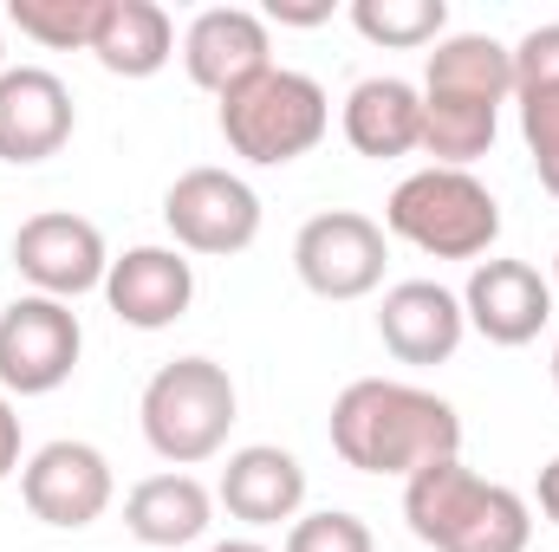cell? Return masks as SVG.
Here are the masks:
<instances>
[{"instance_id":"6da1fadb","label":"cell","mask_w":559,"mask_h":552,"mask_svg":"<svg viewBox=\"0 0 559 552\" xmlns=\"http://www.w3.org/2000/svg\"><path fill=\"white\" fill-rule=\"evenodd\" d=\"M332 455L358 475L411 481L429 461L462 455V416L449 397L404 377H358L332 397Z\"/></svg>"},{"instance_id":"7a4b0ae2","label":"cell","mask_w":559,"mask_h":552,"mask_svg":"<svg viewBox=\"0 0 559 552\" xmlns=\"http://www.w3.org/2000/svg\"><path fill=\"white\" fill-rule=\"evenodd\" d=\"M404 520L436 552H527V540H534L527 494L481 481L462 455L429 461L404 481Z\"/></svg>"},{"instance_id":"3957f363","label":"cell","mask_w":559,"mask_h":552,"mask_svg":"<svg viewBox=\"0 0 559 552\" xmlns=\"http://www.w3.org/2000/svg\"><path fill=\"white\" fill-rule=\"evenodd\" d=\"M235 416H241V391H235L228 364H215V358H169V364H156L138 397L143 442L169 468L215 461L228 448Z\"/></svg>"},{"instance_id":"277c9868","label":"cell","mask_w":559,"mask_h":552,"mask_svg":"<svg viewBox=\"0 0 559 552\" xmlns=\"http://www.w3.org/2000/svg\"><path fill=\"white\" fill-rule=\"evenodd\" d=\"M384 235L429 261H481L501 241V202L475 169H417L384 202Z\"/></svg>"},{"instance_id":"5b68a950","label":"cell","mask_w":559,"mask_h":552,"mask_svg":"<svg viewBox=\"0 0 559 552\" xmlns=\"http://www.w3.org/2000/svg\"><path fill=\"white\" fill-rule=\"evenodd\" d=\"M222 137L241 163L254 169H286L299 156H312L325 131H332V98L312 72H293V65H267L261 79H248L241 92L222 98L215 111Z\"/></svg>"},{"instance_id":"8992f818","label":"cell","mask_w":559,"mask_h":552,"mask_svg":"<svg viewBox=\"0 0 559 552\" xmlns=\"http://www.w3.org/2000/svg\"><path fill=\"white\" fill-rule=\"evenodd\" d=\"M261 215L267 208H261L254 182L235 169H215V163H195L163 189V228L182 254H209V261L248 254L261 241Z\"/></svg>"},{"instance_id":"52a82bcc","label":"cell","mask_w":559,"mask_h":552,"mask_svg":"<svg viewBox=\"0 0 559 552\" xmlns=\"http://www.w3.org/2000/svg\"><path fill=\"white\" fill-rule=\"evenodd\" d=\"M384 267H391V235L358 208H325L293 235V274L312 299H332V305L371 299L384 286Z\"/></svg>"},{"instance_id":"ba28073f","label":"cell","mask_w":559,"mask_h":552,"mask_svg":"<svg viewBox=\"0 0 559 552\" xmlns=\"http://www.w3.org/2000/svg\"><path fill=\"white\" fill-rule=\"evenodd\" d=\"M85 351V325L66 299L20 292L0 305V391L7 397H52Z\"/></svg>"},{"instance_id":"9c48e42d","label":"cell","mask_w":559,"mask_h":552,"mask_svg":"<svg viewBox=\"0 0 559 552\" xmlns=\"http://www.w3.org/2000/svg\"><path fill=\"white\" fill-rule=\"evenodd\" d=\"M20 501L39 527L79 533V527L105 520V507L118 501V475H111L105 448H92L79 435H59V442L33 448L20 461Z\"/></svg>"},{"instance_id":"30bf717a","label":"cell","mask_w":559,"mask_h":552,"mask_svg":"<svg viewBox=\"0 0 559 552\" xmlns=\"http://www.w3.org/2000/svg\"><path fill=\"white\" fill-rule=\"evenodd\" d=\"M13 274L26 279L33 292L72 305L85 292H105L111 248H105L98 221H85L72 208H46V215H26L20 221V235H13Z\"/></svg>"},{"instance_id":"8fae6325","label":"cell","mask_w":559,"mask_h":552,"mask_svg":"<svg viewBox=\"0 0 559 552\" xmlns=\"http://www.w3.org/2000/svg\"><path fill=\"white\" fill-rule=\"evenodd\" d=\"M462 312L468 332H481L501 351H521L554 325V279L534 261H475L462 286Z\"/></svg>"},{"instance_id":"7c38bea8","label":"cell","mask_w":559,"mask_h":552,"mask_svg":"<svg viewBox=\"0 0 559 552\" xmlns=\"http://www.w3.org/2000/svg\"><path fill=\"white\" fill-rule=\"evenodd\" d=\"M79 131V105L72 85L46 65H7L0 72V163L33 169L46 156H59Z\"/></svg>"},{"instance_id":"4fadbf2b","label":"cell","mask_w":559,"mask_h":552,"mask_svg":"<svg viewBox=\"0 0 559 552\" xmlns=\"http://www.w3.org/2000/svg\"><path fill=\"white\" fill-rule=\"evenodd\" d=\"M378 338L411 371L449 364L462 351V338H468L462 292H449L442 279H397V286H384V299H378Z\"/></svg>"},{"instance_id":"5bb4252c","label":"cell","mask_w":559,"mask_h":552,"mask_svg":"<svg viewBox=\"0 0 559 552\" xmlns=\"http://www.w3.org/2000/svg\"><path fill=\"white\" fill-rule=\"evenodd\" d=\"M182 65L209 98H228L274 65V33L254 7H202L182 33Z\"/></svg>"},{"instance_id":"9a60e30c","label":"cell","mask_w":559,"mask_h":552,"mask_svg":"<svg viewBox=\"0 0 559 552\" xmlns=\"http://www.w3.org/2000/svg\"><path fill=\"white\" fill-rule=\"evenodd\" d=\"M215 507H228V520L267 533V527H293L306 514V468L293 448L280 442H248L228 455L222 481H215Z\"/></svg>"},{"instance_id":"2e32d148","label":"cell","mask_w":559,"mask_h":552,"mask_svg":"<svg viewBox=\"0 0 559 552\" xmlns=\"http://www.w3.org/2000/svg\"><path fill=\"white\" fill-rule=\"evenodd\" d=\"M105 305L131 332H169L195 305V267H189V254L182 248H124V254H111Z\"/></svg>"},{"instance_id":"e0dca14e","label":"cell","mask_w":559,"mask_h":552,"mask_svg":"<svg viewBox=\"0 0 559 552\" xmlns=\"http://www.w3.org/2000/svg\"><path fill=\"white\" fill-rule=\"evenodd\" d=\"M514 111L540 169V189L559 195V20L514 39Z\"/></svg>"},{"instance_id":"ac0fdd59","label":"cell","mask_w":559,"mask_h":552,"mask_svg":"<svg viewBox=\"0 0 559 552\" xmlns=\"http://www.w3.org/2000/svg\"><path fill=\"white\" fill-rule=\"evenodd\" d=\"M338 131L358 156L371 163H397V156H417L423 149V92L411 79H391V72H371L345 92V111H338Z\"/></svg>"},{"instance_id":"d6986e66","label":"cell","mask_w":559,"mask_h":552,"mask_svg":"<svg viewBox=\"0 0 559 552\" xmlns=\"http://www.w3.org/2000/svg\"><path fill=\"white\" fill-rule=\"evenodd\" d=\"M417 92L501 111V105H514V46H501L495 33H449V39H436Z\"/></svg>"},{"instance_id":"ffe728a7","label":"cell","mask_w":559,"mask_h":552,"mask_svg":"<svg viewBox=\"0 0 559 552\" xmlns=\"http://www.w3.org/2000/svg\"><path fill=\"white\" fill-rule=\"evenodd\" d=\"M209 527H215V494H209L189 468L143 475L138 488L124 494V533H131L138 547L176 552V547H195Z\"/></svg>"},{"instance_id":"44dd1931","label":"cell","mask_w":559,"mask_h":552,"mask_svg":"<svg viewBox=\"0 0 559 552\" xmlns=\"http://www.w3.org/2000/svg\"><path fill=\"white\" fill-rule=\"evenodd\" d=\"M92 59L111 79H156L176 59V20L156 0H105L98 33H92Z\"/></svg>"},{"instance_id":"7402d4cb","label":"cell","mask_w":559,"mask_h":552,"mask_svg":"<svg viewBox=\"0 0 559 552\" xmlns=\"http://www.w3.org/2000/svg\"><path fill=\"white\" fill-rule=\"evenodd\" d=\"M352 26L371 46L417 52V46L449 39V0H352Z\"/></svg>"},{"instance_id":"603a6c76","label":"cell","mask_w":559,"mask_h":552,"mask_svg":"<svg viewBox=\"0 0 559 552\" xmlns=\"http://www.w3.org/2000/svg\"><path fill=\"white\" fill-rule=\"evenodd\" d=\"M105 0H13L7 20L20 26V39L46 46V52H92Z\"/></svg>"},{"instance_id":"cb8c5ba5","label":"cell","mask_w":559,"mask_h":552,"mask_svg":"<svg viewBox=\"0 0 559 552\" xmlns=\"http://www.w3.org/2000/svg\"><path fill=\"white\" fill-rule=\"evenodd\" d=\"M280 552H378L371 527L345 507H319V514H299L286 527V547Z\"/></svg>"},{"instance_id":"d4e9b609","label":"cell","mask_w":559,"mask_h":552,"mask_svg":"<svg viewBox=\"0 0 559 552\" xmlns=\"http://www.w3.org/2000/svg\"><path fill=\"white\" fill-rule=\"evenodd\" d=\"M261 20L267 26H325L332 20V0H267Z\"/></svg>"},{"instance_id":"484cf974","label":"cell","mask_w":559,"mask_h":552,"mask_svg":"<svg viewBox=\"0 0 559 552\" xmlns=\"http://www.w3.org/2000/svg\"><path fill=\"white\" fill-rule=\"evenodd\" d=\"M20 442H26V435H20V410H13V397L0 391V481L20 475Z\"/></svg>"},{"instance_id":"4316f807","label":"cell","mask_w":559,"mask_h":552,"mask_svg":"<svg viewBox=\"0 0 559 552\" xmlns=\"http://www.w3.org/2000/svg\"><path fill=\"white\" fill-rule=\"evenodd\" d=\"M534 501H540V514H547V520L559 527V455L547 461V468H540V488H534Z\"/></svg>"},{"instance_id":"83f0119b","label":"cell","mask_w":559,"mask_h":552,"mask_svg":"<svg viewBox=\"0 0 559 552\" xmlns=\"http://www.w3.org/2000/svg\"><path fill=\"white\" fill-rule=\"evenodd\" d=\"M209 552H274V547H261L254 533H235V540H215Z\"/></svg>"},{"instance_id":"f1b7e54d","label":"cell","mask_w":559,"mask_h":552,"mask_svg":"<svg viewBox=\"0 0 559 552\" xmlns=\"http://www.w3.org/2000/svg\"><path fill=\"white\" fill-rule=\"evenodd\" d=\"M554 391H559V338H554Z\"/></svg>"},{"instance_id":"f546056e","label":"cell","mask_w":559,"mask_h":552,"mask_svg":"<svg viewBox=\"0 0 559 552\" xmlns=\"http://www.w3.org/2000/svg\"><path fill=\"white\" fill-rule=\"evenodd\" d=\"M554 299H559V248H554Z\"/></svg>"},{"instance_id":"4dcf8cb0","label":"cell","mask_w":559,"mask_h":552,"mask_svg":"<svg viewBox=\"0 0 559 552\" xmlns=\"http://www.w3.org/2000/svg\"><path fill=\"white\" fill-rule=\"evenodd\" d=\"M0 72H7V39H0Z\"/></svg>"}]
</instances>
